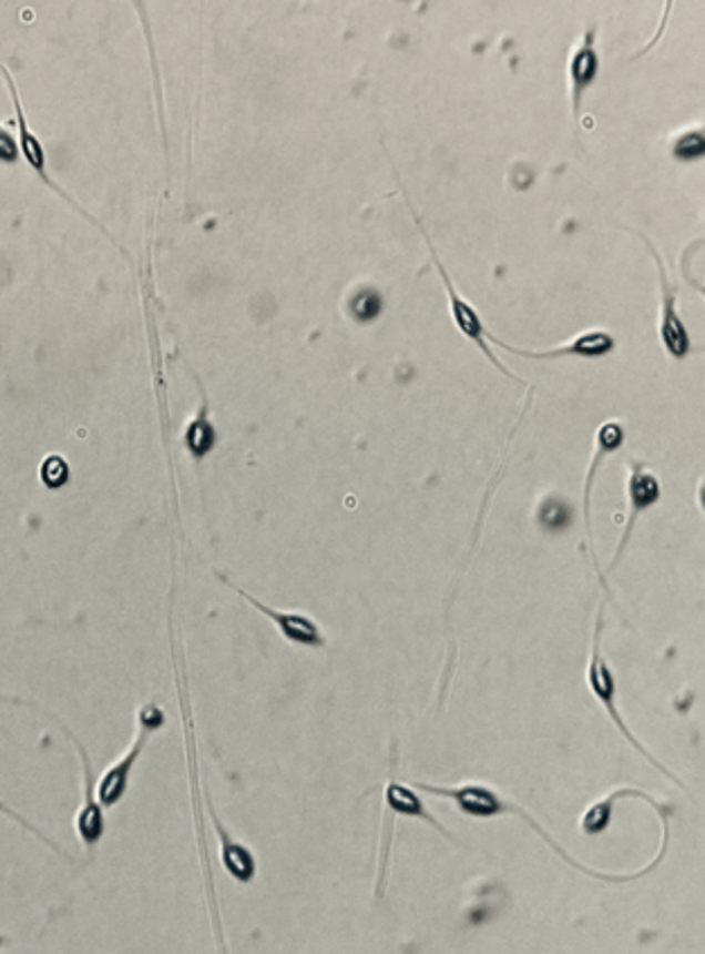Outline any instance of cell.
<instances>
[{"mask_svg":"<svg viewBox=\"0 0 705 954\" xmlns=\"http://www.w3.org/2000/svg\"><path fill=\"white\" fill-rule=\"evenodd\" d=\"M415 222H417V226L421 229V224H419V220H417V215H415ZM421 233H425V237H427V244H429V248H431V260H433V264H436V268H438V274H440V278H442V285H445V290H447V301H449V309H451V318H453V323H456V327L462 332V336L467 338V341H471L473 346H478V351L484 355V359L497 368L499 373H503V375H508L510 379H517V382H523V379H519L514 373H510L508 371V366H503L501 364V359L491 353V348L487 346V334H489V329L484 327V321H482V316H480V312L458 292V287L453 285V281H451V276H449V271L445 268V264H442V260H440V255H438V251H436V246H433V242H431V237H429V233L421 229Z\"/></svg>","mask_w":705,"mask_h":954,"instance_id":"obj_1","label":"cell"},{"mask_svg":"<svg viewBox=\"0 0 705 954\" xmlns=\"http://www.w3.org/2000/svg\"><path fill=\"white\" fill-rule=\"evenodd\" d=\"M163 711L159 709V707H154V704H147L143 711H140V716H137V735H135V740H133V744H131V749L129 752L117 761V763H113L106 772H104V777L100 779V785H98V801H100V805L102 808H113L115 803H120L122 801V796L126 794V790H129V781H131V772H133V768H135V763H137V759H140V754L145 752V747H147V742H150V735L156 731V729H161L163 727Z\"/></svg>","mask_w":705,"mask_h":954,"instance_id":"obj_2","label":"cell"},{"mask_svg":"<svg viewBox=\"0 0 705 954\" xmlns=\"http://www.w3.org/2000/svg\"><path fill=\"white\" fill-rule=\"evenodd\" d=\"M643 240H645L652 257L656 260L658 276H661V294H663V298H661V341H663V348L672 359L681 362L689 355L692 344H689L685 323L681 321L678 309H676V287L670 283L667 266H665L661 253L656 251V246H652V242L645 235H643Z\"/></svg>","mask_w":705,"mask_h":954,"instance_id":"obj_3","label":"cell"},{"mask_svg":"<svg viewBox=\"0 0 705 954\" xmlns=\"http://www.w3.org/2000/svg\"><path fill=\"white\" fill-rule=\"evenodd\" d=\"M489 341H493L499 348L517 355V357H525V359H534V362H552V359H561V357H580V359H600L606 357L615 351V338L611 332L606 329H589L578 334L575 338H571L569 344L563 346H554L548 351H521L514 346L503 344L501 338H497L493 334H487Z\"/></svg>","mask_w":705,"mask_h":954,"instance_id":"obj_4","label":"cell"},{"mask_svg":"<svg viewBox=\"0 0 705 954\" xmlns=\"http://www.w3.org/2000/svg\"><path fill=\"white\" fill-rule=\"evenodd\" d=\"M222 580L233 589V591H237L244 600H248L259 615H264L277 630H279V635L285 637L289 643H296V646H305V648H323L325 646V635H323V630H320V626L311 619V617H307V615H300V611H285V609H275V607H268V605H264L262 600H257L253 593H248L246 589H242V587H237V585H233V582H228V578H224L222 576Z\"/></svg>","mask_w":705,"mask_h":954,"instance_id":"obj_5","label":"cell"},{"mask_svg":"<svg viewBox=\"0 0 705 954\" xmlns=\"http://www.w3.org/2000/svg\"><path fill=\"white\" fill-rule=\"evenodd\" d=\"M626 497H629V510H626V526H624V535L617 544L615 558L609 565V571L615 569V565L620 562V558L626 551V544L633 535V528H636L638 519L658 504L661 499V484L652 471L645 469L643 463H631V471H629V484H626Z\"/></svg>","mask_w":705,"mask_h":954,"instance_id":"obj_6","label":"cell"},{"mask_svg":"<svg viewBox=\"0 0 705 954\" xmlns=\"http://www.w3.org/2000/svg\"><path fill=\"white\" fill-rule=\"evenodd\" d=\"M600 637H602V609H600V615H597V626H595V639H593V654H591V663H589V687H591V691H593V696H595V700H600L602 704H604V709H606V713L611 716V720L615 722V727L622 731V735L638 749V752L643 754V757H647L650 761H652V757L645 752L643 749V744L633 738V733L626 729V724H624V720L620 718V711H617V707H615V677H613V672H611V668H609V663L602 659V650H600Z\"/></svg>","mask_w":705,"mask_h":954,"instance_id":"obj_7","label":"cell"},{"mask_svg":"<svg viewBox=\"0 0 705 954\" xmlns=\"http://www.w3.org/2000/svg\"><path fill=\"white\" fill-rule=\"evenodd\" d=\"M600 75V54H597V28H589L584 32L582 43L575 48L569 63V82H571V102L573 118L580 122L582 118V100L584 93L595 84Z\"/></svg>","mask_w":705,"mask_h":954,"instance_id":"obj_8","label":"cell"},{"mask_svg":"<svg viewBox=\"0 0 705 954\" xmlns=\"http://www.w3.org/2000/svg\"><path fill=\"white\" fill-rule=\"evenodd\" d=\"M419 790L438 794V796H447L453 799L458 803V808L471 816H480V820H487V816H497L501 812H508L510 803L503 801L497 792L473 783V785H462V788H433L427 783H417Z\"/></svg>","mask_w":705,"mask_h":954,"instance_id":"obj_9","label":"cell"},{"mask_svg":"<svg viewBox=\"0 0 705 954\" xmlns=\"http://www.w3.org/2000/svg\"><path fill=\"white\" fill-rule=\"evenodd\" d=\"M80 749V757H82V761H84V777H86V785H84V805L80 808V812H78V820H75V829H78V835H80V840L86 844V846H95L100 840H102V835H104V808L100 805V801H98V794H95V781H93V770H91V761H89V757H86V752L82 747H78Z\"/></svg>","mask_w":705,"mask_h":954,"instance_id":"obj_10","label":"cell"},{"mask_svg":"<svg viewBox=\"0 0 705 954\" xmlns=\"http://www.w3.org/2000/svg\"><path fill=\"white\" fill-rule=\"evenodd\" d=\"M622 443H624V429H622V425L617 420L604 423L597 429V434H595V454H593V460H591V467H589V474H586V488H584V519H586L589 535H591V490H593V484H595V474H597L602 460L609 454L617 451L622 447Z\"/></svg>","mask_w":705,"mask_h":954,"instance_id":"obj_11","label":"cell"},{"mask_svg":"<svg viewBox=\"0 0 705 954\" xmlns=\"http://www.w3.org/2000/svg\"><path fill=\"white\" fill-rule=\"evenodd\" d=\"M210 814H213V824H215V829H217V835H219V844H222V864H224V869L237 880V882H251L253 877H255V873H257V862H255V855L244 846V844H239V842H235L231 835H228V831L222 826V822L217 820V814H215V810L210 808Z\"/></svg>","mask_w":705,"mask_h":954,"instance_id":"obj_12","label":"cell"},{"mask_svg":"<svg viewBox=\"0 0 705 954\" xmlns=\"http://www.w3.org/2000/svg\"><path fill=\"white\" fill-rule=\"evenodd\" d=\"M386 803H388V808L392 812H397L401 816H415V820H425L427 824L436 826L440 833H445L447 838H451V833L425 808V803H421V799L415 794L412 788L395 783V781L388 783V788H386Z\"/></svg>","mask_w":705,"mask_h":954,"instance_id":"obj_13","label":"cell"},{"mask_svg":"<svg viewBox=\"0 0 705 954\" xmlns=\"http://www.w3.org/2000/svg\"><path fill=\"white\" fill-rule=\"evenodd\" d=\"M3 73H6L8 82H10V87H12V78H10V73H8V71H3ZM12 95H14V106H17V115H19V129H21V152H23V156L28 159V163L37 170V174L45 179V154H43V148H41V143H39L37 135H34V133L28 129V124H25V115H23V109H21V102H19V98H17V89H14V87H12ZM45 181H48V179H45Z\"/></svg>","mask_w":705,"mask_h":954,"instance_id":"obj_14","label":"cell"},{"mask_svg":"<svg viewBox=\"0 0 705 954\" xmlns=\"http://www.w3.org/2000/svg\"><path fill=\"white\" fill-rule=\"evenodd\" d=\"M185 445H187V449H190V454L194 458H203L210 449L215 447V429H213V425H210V420H207L205 404L201 408L198 418L190 425V429L185 434Z\"/></svg>","mask_w":705,"mask_h":954,"instance_id":"obj_15","label":"cell"},{"mask_svg":"<svg viewBox=\"0 0 705 954\" xmlns=\"http://www.w3.org/2000/svg\"><path fill=\"white\" fill-rule=\"evenodd\" d=\"M620 796H629V792H617V794H611L609 799H604L602 803H597V805H593L589 812H586V816H584V822H582V826H584V833L586 835H600L609 824H611V812H613V801H617Z\"/></svg>","mask_w":705,"mask_h":954,"instance_id":"obj_16","label":"cell"},{"mask_svg":"<svg viewBox=\"0 0 705 954\" xmlns=\"http://www.w3.org/2000/svg\"><path fill=\"white\" fill-rule=\"evenodd\" d=\"M703 150H705V143H703V133H701V131H689V133L678 135L676 143H674V148H672L674 156H676V159H681V161H694V159H701Z\"/></svg>","mask_w":705,"mask_h":954,"instance_id":"obj_17","label":"cell"},{"mask_svg":"<svg viewBox=\"0 0 705 954\" xmlns=\"http://www.w3.org/2000/svg\"><path fill=\"white\" fill-rule=\"evenodd\" d=\"M569 519H571V510L566 508V504L559 501V499H550V501L541 508V517H539V521H541L545 528H550V530L566 528Z\"/></svg>","mask_w":705,"mask_h":954,"instance_id":"obj_18","label":"cell"},{"mask_svg":"<svg viewBox=\"0 0 705 954\" xmlns=\"http://www.w3.org/2000/svg\"><path fill=\"white\" fill-rule=\"evenodd\" d=\"M41 479L48 488H59L68 481V467L65 460L59 456H50L41 467Z\"/></svg>","mask_w":705,"mask_h":954,"instance_id":"obj_19","label":"cell"},{"mask_svg":"<svg viewBox=\"0 0 705 954\" xmlns=\"http://www.w3.org/2000/svg\"><path fill=\"white\" fill-rule=\"evenodd\" d=\"M19 159V148L8 131L0 129V161L14 163Z\"/></svg>","mask_w":705,"mask_h":954,"instance_id":"obj_20","label":"cell"},{"mask_svg":"<svg viewBox=\"0 0 705 954\" xmlns=\"http://www.w3.org/2000/svg\"><path fill=\"white\" fill-rule=\"evenodd\" d=\"M0 812H3V814H8V816H12V820H17V822H19L21 826H25L28 831H32V833H34V835H39L41 840H45V838H43V835H41V833H39V831L34 829V826H30V824H28V822L23 820V816H21V814H17V812H14L12 808H8L6 803H0ZM45 842H48V840H45Z\"/></svg>","mask_w":705,"mask_h":954,"instance_id":"obj_21","label":"cell"},{"mask_svg":"<svg viewBox=\"0 0 705 954\" xmlns=\"http://www.w3.org/2000/svg\"><path fill=\"white\" fill-rule=\"evenodd\" d=\"M0 945H3V936H0Z\"/></svg>","mask_w":705,"mask_h":954,"instance_id":"obj_22","label":"cell"}]
</instances>
